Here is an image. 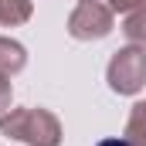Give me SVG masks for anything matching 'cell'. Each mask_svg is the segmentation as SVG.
<instances>
[{
    "instance_id": "6da1fadb",
    "label": "cell",
    "mask_w": 146,
    "mask_h": 146,
    "mask_svg": "<svg viewBox=\"0 0 146 146\" xmlns=\"http://www.w3.org/2000/svg\"><path fill=\"white\" fill-rule=\"evenodd\" d=\"M0 136H10L24 146H58L61 122L51 109H7L0 115Z\"/></svg>"
},
{
    "instance_id": "7a4b0ae2",
    "label": "cell",
    "mask_w": 146,
    "mask_h": 146,
    "mask_svg": "<svg viewBox=\"0 0 146 146\" xmlns=\"http://www.w3.org/2000/svg\"><path fill=\"white\" fill-rule=\"evenodd\" d=\"M106 82L115 95H136L146 85V48H136V44L119 48L109 58Z\"/></svg>"
},
{
    "instance_id": "3957f363",
    "label": "cell",
    "mask_w": 146,
    "mask_h": 146,
    "mask_svg": "<svg viewBox=\"0 0 146 146\" xmlns=\"http://www.w3.org/2000/svg\"><path fill=\"white\" fill-rule=\"evenodd\" d=\"M112 14L109 3L99 0H78L72 14H68V34L75 41H102L112 34Z\"/></svg>"
},
{
    "instance_id": "277c9868",
    "label": "cell",
    "mask_w": 146,
    "mask_h": 146,
    "mask_svg": "<svg viewBox=\"0 0 146 146\" xmlns=\"http://www.w3.org/2000/svg\"><path fill=\"white\" fill-rule=\"evenodd\" d=\"M27 65V48L14 37H0V75H17Z\"/></svg>"
},
{
    "instance_id": "5b68a950",
    "label": "cell",
    "mask_w": 146,
    "mask_h": 146,
    "mask_svg": "<svg viewBox=\"0 0 146 146\" xmlns=\"http://www.w3.org/2000/svg\"><path fill=\"white\" fill-rule=\"evenodd\" d=\"M34 17V0H0V27H21Z\"/></svg>"
},
{
    "instance_id": "8992f818",
    "label": "cell",
    "mask_w": 146,
    "mask_h": 146,
    "mask_svg": "<svg viewBox=\"0 0 146 146\" xmlns=\"http://www.w3.org/2000/svg\"><path fill=\"white\" fill-rule=\"evenodd\" d=\"M122 34H126L129 44L146 48V0L133 10V14H126V21H122Z\"/></svg>"
},
{
    "instance_id": "52a82bcc",
    "label": "cell",
    "mask_w": 146,
    "mask_h": 146,
    "mask_svg": "<svg viewBox=\"0 0 146 146\" xmlns=\"http://www.w3.org/2000/svg\"><path fill=\"white\" fill-rule=\"evenodd\" d=\"M126 143L129 146H146V102H136L126 119Z\"/></svg>"
},
{
    "instance_id": "ba28073f",
    "label": "cell",
    "mask_w": 146,
    "mask_h": 146,
    "mask_svg": "<svg viewBox=\"0 0 146 146\" xmlns=\"http://www.w3.org/2000/svg\"><path fill=\"white\" fill-rule=\"evenodd\" d=\"M14 102V85H10V75H0V115L10 109Z\"/></svg>"
},
{
    "instance_id": "9c48e42d",
    "label": "cell",
    "mask_w": 146,
    "mask_h": 146,
    "mask_svg": "<svg viewBox=\"0 0 146 146\" xmlns=\"http://www.w3.org/2000/svg\"><path fill=\"white\" fill-rule=\"evenodd\" d=\"M139 3H143V0H109V10H112V14H122V17H126V14H133Z\"/></svg>"
},
{
    "instance_id": "30bf717a",
    "label": "cell",
    "mask_w": 146,
    "mask_h": 146,
    "mask_svg": "<svg viewBox=\"0 0 146 146\" xmlns=\"http://www.w3.org/2000/svg\"><path fill=\"white\" fill-rule=\"evenodd\" d=\"M95 146H129V143H126V136H119V139H102V143H95Z\"/></svg>"
}]
</instances>
